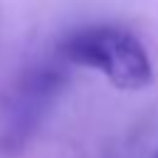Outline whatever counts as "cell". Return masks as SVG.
<instances>
[{
    "label": "cell",
    "instance_id": "cell-1",
    "mask_svg": "<svg viewBox=\"0 0 158 158\" xmlns=\"http://www.w3.org/2000/svg\"><path fill=\"white\" fill-rule=\"evenodd\" d=\"M57 54L67 64L99 72L118 91H141L153 81V64L143 42L121 25L99 22L67 32Z\"/></svg>",
    "mask_w": 158,
    "mask_h": 158
},
{
    "label": "cell",
    "instance_id": "cell-2",
    "mask_svg": "<svg viewBox=\"0 0 158 158\" xmlns=\"http://www.w3.org/2000/svg\"><path fill=\"white\" fill-rule=\"evenodd\" d=\"M69 81L67 62H37L10 84L0 106V151L17 153L40 131Z\"/></svg>",
    "mask_w": 158,
    "mask_h": 158
},
{
    "label": "cell",
    "instance_id": "cell-3",
    "mask_svg": "<svg viewBox=\"0 0 158 158\" xmlns=\"http://www.w3.org/2000/svg\"><path fill=\"white\" fill-rule=\"evenodd\" d=\"M153 158H158V151H156V153H153Z\"/></svg>",
    "mask_w": 158,
    "mask_h": 158
}]
</instances>
